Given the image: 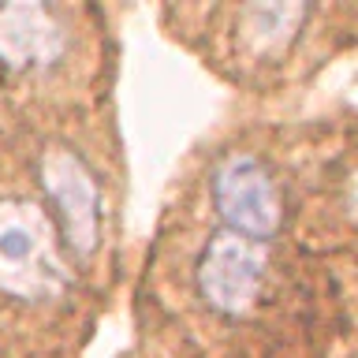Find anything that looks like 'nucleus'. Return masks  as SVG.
I'll return each instance as SVG.
<instances>
[{"instance_id":"1","label":"nucleus","mask_w":358,"mask_h":358,"mask_svg":"<svg viewBox=\"0 0 358 358\" xmlns=\"http://www.w3.org/2000/svg\"><path fill=\"white\" fill-rule=\"evenodd\" d=\"M0 287L15 299H56L64 291L49 220L27 201H0Z\"/></svg>"},{"instance_id":"5","label":"nucleus","mask_w":358,"mask_h":358,"mask_svg":"<svg viewBox=\"0 0 358 358\" xmlns=\"http://www.w3.org/2000/svg\"><path fill=\"white\" fill-rule=\"evenodd\" d=\"M64 49L60 22L41 4H0V60L11 67L52 64Z\"/></svg>"},{"instance_id":"2","label":"nucleus","mask_w":358,"mask_h":358,"mask_svg":"<svg viewBox=\"0 0 358 358\" xmlns=\"http://www.w3.org/2000/svg\"><path fill=\"white\" fill-rule=\"evenodd\" d=\"M213 198H217L220 217L243 239L257 243V239H268L280 228V194L268 172L246 153H235L217 168Z\"/></svg>"},{"instance_id":"6","label":"nucleus","mask_w":358,"mask_h":358,"mask_svg":"<svg viewBox=\"0 0 358 358\" xmlns=\"http://www.w3.org/2000/svg\"><path fill=\"white\" fill-rule=\"evenodd\" d=\"M246 34L257 41V49H268L273 52L276 45H284L291 34H295V27L302 22V15H306V8L299 4H268V8H246Z\"/></svg>"},{"instance_id":"4","label":"nucleus","mask_w":358,"mask_h":358,"mask_svg":"<svg viewBox=\"0 0 358 358\" xmlns=\"http://www.w3.org/2000/svg\"><path fill=\"white\" fill-rule=\"evenodd\" d=\"M41 183L49 190L67 246L86 257L94 254L101 235V190L90 176V168L67 150H49L41 157Z\"/></svg>"},{"instance_id":"3","label":"nucleus","mask_w":358,"mask_h":358,"mask_svg":"<svg viewBox=\"0 0 358 358\" xmlns=\"http://www.w3.org/2000/svg\"><path fill=\"white\" fill-rule=\"evenodd\" d=\"M265 280V250L235 231L217 235L198 262V291L213 310L246 313Z\"/></svg>"}]
</instances>
